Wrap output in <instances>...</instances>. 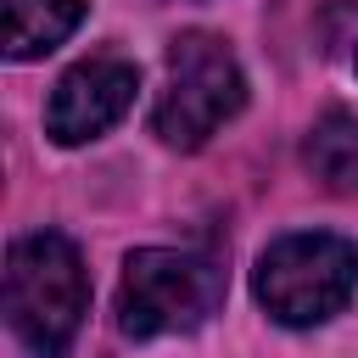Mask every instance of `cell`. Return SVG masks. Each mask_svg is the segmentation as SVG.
<instances>
[{"label": "cell", "mask_w": 358, "mask_h": 358, "mask_svg": "<svg viewBox=\"0 0 358 358\" xmlns=\"http://www.w3.org/2000/svg\"><path fill=\"white\" fill-rule=\"evenodd\" d=\"M90 308L84 257L67 235H22L6 257V319L34 358H67Z\"/></svg>", "instance_id": "obj_1"}, {"label": "cell", "mask_w": 358, "mask_h": 358, "mask_svg": "<svg viewBox=\"0 0 358 358\" xmlns=\"http://www.w3.org/2000/svg\"><path fill=\"white\" fill-rule=\"evenodd\" d=\"M224 302V268L207 252L185 246H140L117 280V330L134 341L185 336L207 324Z\"/></svg>", "instance_id": "obj_2"}, {"label": "cell", "mask_w": 358, "mask_h": 358, "mask_svg": "<svg viewBox=\"0 0 358 358\" xmlns=\"http://www.w3.org/2000/svg\"><path fill=\"white\" fill-rule=\"evenodd\" d=\"M241 106H246V78H241L235 50L218 34H201V28L179 34L168 45V84H162V95L151 106L157 140L173 145V151H196Z\"/></svg>", "instance_id": "obj_3"}, {"label": "cell", "mask_w": 358, "mask_h": 358, "mask_svg": "<svg viewBox=\"0 0 358 358\" xmlns=\"http://www.w3.org/2000/svg\"><path fill=\"white\" fill-rule=\"evenodd\" d=\"M252 291L280 324H324L358 291V246L330 229L280 235L274 246H263Z\"/></svg>", "instance_id": "obj_4"}, {"label": "cell", "mask_w": 358, "mask_h": 358, "mask_svg": "<svg viewBox=\"0 0 358 358\" xmlns=\"http://www.w3.org/2000/svg\"><path fill=\"white\" fill-rule=\"evenodd\" d=\"M134 90H140L134 62H123V56H90V62H78V67H67L56 78L50 106H45V134L56 145H84V140L106 134L134 106Z\"/></svg>", "instance_id": "obj_5"}, {"label": "cell", "mask_w": 358, "mask_h": 358, "mask_svg": "<svg viewBox=\"0 0 358 358\" xmlns=\"http://www.w3.org/2000/svg\"><path fill=\"white\" fill-rule=\"evenodd\" d=\"M84 0H6V56L11 62H34L50 56L78 22H84Z\"/></svg>", "instance_id": "obj_6"}, {"label": "cell", "mask_w": 358, "mask_h": 358, "mask_svg": "<svg viewBox=\"0 0 358 358\" xmlns=\"http://www.w3.org/2000/svg\"><path fill=\"white\" fill-rule=\"evenodd\" d=\"M302 162L324 190L352 196L358 190V117L352 112H324L302 140Z\"/></svg>", "instance_id": "obj_7"}, {"label": "cell", "mask_w": 358, "mask_h": 358, "mask_svg": "<svg viewBox=\"0 0 358 358\" xmlns=\"http://www.w3.org/2000/svg\"><path fill=\"white\" fill-rule=\"evenodd\" d=\"M352 62H358V56H352Z\"/></svg>", "instance_id": "obj_8"}]
</instances>
